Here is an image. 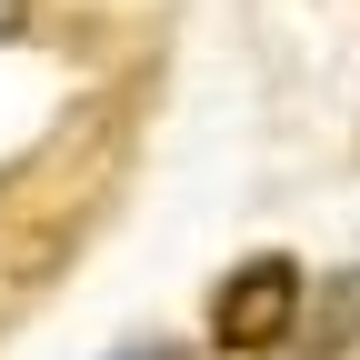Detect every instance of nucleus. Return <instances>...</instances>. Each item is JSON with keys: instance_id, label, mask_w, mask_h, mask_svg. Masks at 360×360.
I'll use <instances>...</instances> for the list:
<instances>
[{"instance_id": "1", "label": "nucleus", "mask_w": 360, "mask_h": 360, "mask_svg": "<svg viewBox=\"0 0 360 360\" xmlns=\"http://www.w3.org/2000/svg\"><path fill=\"white\" fill-rule=\"evenodd\" d=\"M300 300H310L300 260L260 250V260H240L231 281L210 290V340H220V350H240V360H260V350H290V330H300Z\"/></svg>"}, {"instance_id": "2", "label": "nucleus", "mask_w": 360, "mask_h": 360, "mask_svg": "<svg viewBox=\"0 0 360 360\" xmlns=\"http://www.w3.org/2000/svg\"><path fill=\"white\" fill-rule=\"evenodd\" d=\"M130 360H170V350H130Z\"/></svg>"}]
</instances>
